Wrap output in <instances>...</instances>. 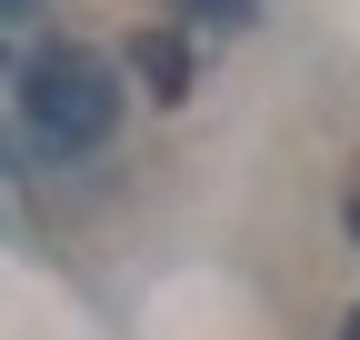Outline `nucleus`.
Segmentation results:
<instances>
[{
    "mask_svg": "<svg viewBox=\"0 0 360 340\" xmlns=\"http://www.w3.org/2000/svg\"><path fill=\"white\" fill-rule=\"evenodd\" d=\"M20 131L40 160H80L101 150L120 131V70L101 51H80V40H60V51H40L20 70Z\"/></svg>",
    "mask_w": 360,
    "mask_h": 340,
    "instance_id": "f257e3e1",
    "label": "nucleus"
},
{
    "mask_svg": "<svg viewBox=\"0 0 360 340\" xmlns=\"http://www.w3.org/2000/svg\"><path fill=\"white\" fill-rule=\"evenodd\" d=\"M180 20H200V30H240L250 20V0H170Z\"/></svg>",
    "mask_w": 360,
    "mask_h": 340,
    "instance_id": "f03ea898",
    "label": "nucleus"
},
{
    "mask_svg": "<svg viewBox=\"0 0 360 340\" xmlns=\"http://www.w3.org/2000/svg\"><path fill=\"white\" fill-rule=\"evenodd\" d=\"M20 11H40V0H0V20H20Z\"/></svg>",
    "mask_w": 360,
    "mask_h": 340,
    "instance_id": "7ed1b4c3",
    "label": "nucleus"
},
{
    "mask_svg": "<svg viewBox=\"0 0 360 340\" xmlns=\"http://www.w3.org/2000/svg\"><path fill=\"white\" fill-rule=\"evenodd\" d=\"M340 340H360V310H350V330H340Z\"/></svg>",
    "mask_w": 360,
    "mask_h": 340,
    "instance_id": "20e7f679",
    "label": "nucleus"
},
{
    "mask_svg": "<svg viewBox=\"0 0 360 340\" xmlns=\"http://www.w3.org/2000/svg\"><path fill=\"white\" fill-rule=\"evenodd\" d=\"M350 230H360V200H350Z\"/></svg>",
    "mask_w": 360,
    "mask_h": 340,
    "instance_id": "39448f33",
    "label": "nucleus"
}]
</instances>
